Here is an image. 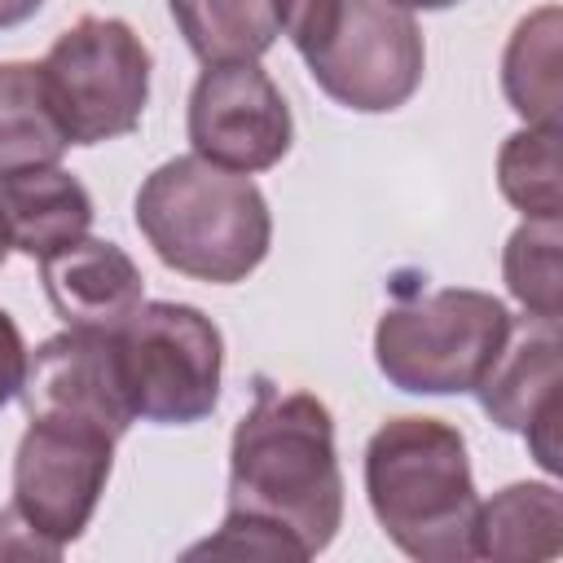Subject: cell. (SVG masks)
<instances>
[{
  "label": "cell",
  "mask_w": 563,
  "mask_h": 563,
  "mask_svg": "<svg viewBox=\"0 0 563 563\" xmlns=\"http://www.w3.org/2000/svg\"><path fill=\"white\" fill-rule=\"evenodd\" d=\"M26 418H66L110 431L114 440L132 427V405L119 383L114 339L97 330H62L26 352L18 387Z\"/></svg>",
  "instance_id": "obj_10"
},
{
  "label": "cell",
  "mask_w": 563,
  "mask_h": 563,
  "mask_svg": "<svg viewBox=\"0 0 563 563\" xmlns=\"http://www.w3.org/2000/svg\"><path fill=\"white\" fill-rule=\"evenodd\" d=\"M497 189L523 220H559V128L528 123L510 132L497 150Z\"/></svg>",
  "instance_id": "obj_18"
},
{
  "label": "cell",
  "mask_w": 563,
  "mask_h": 563,
  "mask_svg": "<svg viewBox=\"0 0 563 563\" xmlns=\"http://www.w3.org/2000/svg\"><path fill=\"white\" fill-rule=\"evenodd\" d=\"M365 497L387 541L409 559H475L479 493L457 427L422 413L387 418L365 444Z\"/></svg>",
  "instance_id": "obj_2"
},
{
  "label": "cell",
  "mask_w": 563,
  "mask_h": 563,
  "mask_svg": "<svg viewBox=\"0 0 563 563\" xmlns=\"http://www.w3.org/2000/svg\"><path fill=\"white\" fill-rule=\"evenodd\" d=\"M510 308L471 286H444L391 303L374 325L378 374L409 396L475 391L510 339Z\"/></svg>",
  "instance_id": "obj_4"
},
{
  "label": "cell",
  "mask_w": 563,
  "mask_h": 563,
  "mask_svg": "<svg viewBox=\"0 0 563 563\" xmlns=\"http://www.w3.org/2000/svg\"><path fill=\"white\" fill-rule=\"evenodd\" d=\"M114 435L88 422L66 418H31L18 453H13V510L26 519L35 537L53 550H66L84 537L110 466H114Z\"/></svg>",
  "instance_id": "obj_8"
},
{
  "label": "cell",
  "mask_w": 563,
  "mask_h": 563,
  "mask_svg": "<svg viewBox=\"0 0 563 563\" xmlns=\"http://www.w3.org/2000/svg\"><path fill=\"white\" fill-rule=\"evenodd\" d=\"M167 9L202 66L260 62L282 35L273 0H167Z\"/></svg>",
  "instance_id": "obj_16"
},
{
  "label": "cell",
  "mask_w": 563,
  "mask_h": 563,
  "mask_svg": "<svg viewBox=\"0 0 563 563\" xmlns=\"http://www.w3.org/2000/svg\"><path fill=\"white\" fill-rule=\"evenodd\" d=\"M343 0H273V13H277V26L286 31V40L308 53L312 44L325 40L334 13H339Z\"/></svg>",
  "instance_id": "obj_20"
},
{
  "label": "cell",
  "mask_w": 563,
  "mask_h": 563,
  "mask_svg": "<svg viewBox=\"0 0 563 563\" xmlns=\"http://www.w3.org/2000/svg\"><path fill=\"white\" fill-rule=\"evenodd\" d=\"M563 229L559 220H523L501 251V277L515 303L528 317L559 321L563 312V268H559Z\"/></svg>",
  "instance_id": "obj_19"
},
{
  "label": "cell",
  "mask_w": 563,
  "mask_h": 563,
  "mask_svg": "<svg viewBox=\"0 0 563 563\" xmlns=\"http://www.w3.org/2000/svg\"><path fill=\"white\" fill-rule=\"evenodd\" d=\"M387 4L413 13V9H453V4H462V0H387Z\"/></svg>",
  "instance_id": "obj_24"
},
{
  "label": "cell",
  "mask_w": 563,
  "mask_h": 563,
  "mask_svg": "<svg viewBox=\"0 0 563 563\" xmlns=\"http://www.w3.org/2000/svg\"><path fill=\"white\" fill-rule=\"evenodd\" d=\"M110 339L132 418L158 427H189L216 409L224 339L202 308L150 299Z\"/></svg>",
  "instance_id": "obj_5"
},
{
  "label": "cell",
  "mask_w": 563,
  "mask_h": 563,
  "mask_svg": "<svg viewBox=\"0 0 563 563\" xmlns=\"http://www.w3.org/2000/svg\"><path fill=\"white\" fill-rule=\"evenodd\" d=\"M136 229L172 273L211 286L246 282L273 242L260 185L198 154L167 158L141 180Z\"/></svg>",
  "instance_id": "obj_3"
},
{
  "label": "cell",
  "mask_w": 563,
  "mask_h": 563,
  "mask_svg": "<svg viewBox=\"0 0 563 563\" xmlns=\"http://www.w3.org/2000/svg\"><path fill=\"white\" fill-rule=\"evenodd\" d=\"M475 559H559L563 497L554 484H506L475 510Z\"/></svg>",
  "instance_id": "obj_14"
},
{
  "label": "cell",
  "mask_w": 563,
  "mask_h": 563,
  "mask_svg": "<svg viewBox=\"0 0 563 563\" xmlns=\"http://www.w3.org/2000/svg\"><path fill=\"white\" fill-rule=\"evenodd\" d=\"M185 132L198 158L251 176L286 158L295 119L260 62H216L189 92Z\"/></svg>",
  "instance_id": "obj_9"
},
{
  "label": "cell",
  "mask_w": 563,
  "mask_h": 563,
  "mask_svg": "<svg viewBox=\"0 0 563 563\" xmlns=\"http://www.w3.org/2000/svg\"><path fill=\"white\" fill-rule=\"evenodd\" d=\"M44 295L53 312L70 330H97L114 334L141 303H145V277L136 260L106 238H79L66 251L40 260Z\"/></svg>",
  "instance_id": "obj_12"
},
{
  "label": "cell",
  "mask_w": 563,
  "mask_h": 563,
  "mask_svg": "<svg viewBox=\"0 0 563 563\" xmlns=\"http://www.w3.org/2000/svg\"><path fill=\"white\" fill-rule=\"evenodd\" d=\"M66 145L40 62H0V176L57 163Z\"/></svg>",
  "instance_id": "obj_17"
},
{
  "label": "cell",
  "mask_w": 563,
  "mask_h": 563,
  "mask_svg": "<svg viewBox=\"0 0 563 563\" xmlns=\"http://www.w3.org/2000/svg\"><path fill=\"white\" fill-rule=\"evenodd\" d=\"M22 374H26V343H22L18 321L0 308V409L18 396Z\"/></svg>",
  "instance_id": "obj_21"
},
{
  "label": "cell",
  "mask_w": 563,
  "mask_h": 563,
  "mask_svg": "<svg viewBox=\"0 0 563 563\" xmlns=\"http://www.w3.org/2000/svg\"><path fill=\"white\" fill-rule=\"evenodd\" d=\"M229 510L282 532L299 559L321 554L343 528V471L334 418L312 391L255 383V405L229 440Z\"/></svg>",
  "instance_id": "obj_1"
},
{
  "label": "cell",
  "mask_w": 563,
  "mask_h": 563,
  "mask_svg": "<svg viewBox=\"0 0 563 563\" xmlns=\"http://www.w3.org/2000/svg\"><path fill=\"white\" fill-rule=\"evenodd\" d=\"M40 4H44V0H0V31L31 22V18L40 13Z\"/></svg>",
  "instance_id": "obj_23"
},
{
  "label": "cell",
  "mask_w": 563,
  "mask_h": 563,
  "mask_svg": "<svg viewBox=\"0 0 563 563\" xmlns=\"http://www.w3.org/2000/svg\"><path fill=\"white\" fill-rule=\"evenodd\" d=\"M559 35H563L559 4H541L537 13L519 18L506 40L501 92L523 123L559 128Z\"/></svg>",
  "instance_id": "obj_15"
},
{
  "label": "cell",
  "mask_w": 563,
  "mask_h": 563,
  "mask_svg": "<svg viewBox=\"0 0 563 563\" xmlns=\"http://www.w3.org/2000/svg\"><path fill=\"white\" fill-rule=\"evenodd\" d=\"M9 251H13V242H9V229H4V211H0V264L9 260Z\"/></svg>",
  "instance_id": "obj_25"
},
{
  "label": "cell",
  "mask_w": 563,
  "mask_h": 563,
  "mask_svg": "<svg viewBox=\"0 0 563 563\" xmlns=\"http://www.w3.org/2000/svg\"><path fill=\"white\" fill-rule=\"evenodd\" d=\"M154 57L123 18H79L44 53L40 75L70 145H101L136 132L150 101Z\"/></svg>",
  "instance_id": "obj_6"
},
{
  "label": "cell",
  "mask_w": 563,
  "mask_h": 563,
  "mask_svg": "<svg viewBox=\"0 0 563 563\" xmlns=\"http://www.w3.org/2000/svg\"><path fill=\"white\" fill-rule=\"evenodd\" d=\"M0 211L13 251L31 260H48L66 251L70 242L88 238L92 229V194L79 176H70L57 163L22 167L0 176Z\"/></svg>",
  "instance_id": "obj_13"
},
{
  "label": "cell",
  "mask_w": 563,
  "mask_h": 563,
  "mask_svg": "<svg viewBox=\"0 0 563 563\" xmlns=\"http://www.w3.org/2000/svg\"><path fill=\"white\" fill-rule=\"evenodd\" d=\"M303 62L330 101L356 114H387L418 92L427 48L413 13L387 0H343Z\"/></svg>",
  "instance_id": "obj_7"
},
{
  "label": "cell",
  "mask_w": 563,
  "mask_h": 563,
  "mask_svg": "<svg viewBox=\"0 0 563 563\" xmlns=\"http://www.w3.org/2000/svg\"><path fill=\"white\" fill-rule=\"evenodd\" d=\"M4 554H18V559H62V550H53L44 537H35L13 506L0 510V559Z\"/></svg>",
  "instance_id": "obj_22"
},
{
  "label": "cell",
  "mask_w": 563,
  "mask_h": 563,
  "mask_svg": "<svg viewBox=\"0 0 563 563\" xmlns=\"http://www.w3.org/2000/svg\"><path fill=\"white\" fill-rule=\"evenodd\" d=\"M559 321H510V339L479 378L475 396L501 431L528 435L532 457L559 475Z\"/></svg>",
  "instance_id": "obj_11"
}]
</instances>
